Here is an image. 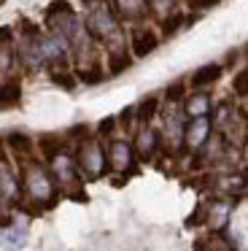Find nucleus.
<instances>
[{
	"instance_id": "a211bd4d",
	"label": "nucleus",
	"mask_w": 248,
	"mask_h": 251,
	"mask_svg": "<svg viewBox=\"0 0 248 251\" xmlns=\"http://www.w3.org/2000/svg\"><path fill=\"white\" fill-rule=\"evenodd\" d=\"M156 111H159V98H156V95H151V98H146L140 105H135V116H138L140 125H149L156 116Z\"/></svg>"
},
{
	"instance_id": "e433bc0d",
	"label": "nucleus",
	"mask_w": 248,
	"mask_h": 251,
	"mask_svg": "<svg viewBox=\"0 0 248 251\" xmlns=\"http://www.w3.org/2000/svg\"><path fill=\"white\" fill-rule=\"evenodd\" d=\"M5 159V149H3V141H0V162Z\"/></svg>"
},
{
	"instance_id": "6ab92c4d",
	"label": "nucleus",
	"mask_w": 248,
	"mask_h": 251,
	"mask_svg": "<svg viewBox=\"0 0 248 251\" xmlns=\"http://www.w3.org/2000/svg\"><path fill=\"white\" fill-rule=\"evenodd\" d=\"M49 78H51L57 87L68 89V92H70V89H75V84H78V78H75L68 68H49Z\"/></svg>"
},
{
	"instance_id": "0eeeda50",
	"label": "nucleus",
	"mask_w": 248,
	"mask_h": 251,
	"mask_svg": "<svg viewBox=\"0 0 248 251\" xmlns=\"http://www.w3.org/2000/svg\"><path fill=\"white\" fill-rule=\"evenodd\" d=\"M210 119L208 116H194L192 122L186 125V130H183V143H186L189 149H202L205 143H208V138H210Z\"/></svg>"
},
{
	"instance_id": "4c0bfd02",
	"label": "nucleus",
	"mask_w": 248,
	"mask_h": 251,
	"mask_svg": "<svg viewBox=\"0 0 248 251\" xmlns=\"http://www.w3.org/2000/svg\"><path fill=\"white\" fill-rule=\"evenodd\" d=\"M3 3H5V0H0V6H3Z\"/></svg>"
},
{
	"instance_id": "9d476101",
	"label": "nucleus",
	"mask_w": 248,
	"mask_h": 251,
	"mask_svg": "<svg viewBox=\"0 0 248 251\" xmlns=\"http://www.w3.org/2000/svg\"><path fill=\"white\" fill-rule=\"evenodd\" d=\"M159 46V35L151 27H138L132 30V38H129V49H132L135 57H149L151 51Z\"/></svg>"
},
{
	"instance_id": "423d86ee",
	"label": "nucleus",
	"mask_w": 248,
	"mask_h": 251,
	"mask_svg": "<svg viewBox=\"0 0 248 251\" xmlns=\"http://www.w3.org/2000/svg\"><path fill=\"white\" fill-rule=\"evenodd\" d=\"M108 162L113 170H122V173H132L135 170V146L129 141H116L111 143V151H108Z\"/></svg>"
},
{
	"instance_id": "f03ea898",
	"label": "nucleus",
	"mask_w": 248,
	"mask_h": 251,
	"mask_svg": "<svg viewBox=\"0 0 248 251\" xmlns=\"http://www.w3.org/2000/svg\"><path fill=\"white\" fill-rule=\"evenodd\" d=\"M25 189L30 195V200L38 208H49L54 205V184L51 176L46 173L41 162H27L25 165Z\"/></svg>"
},
{
	"instance_id": "1a4fd4ad",
	"label": "nucleus",
	"mask_w": 248,
	"mask_h": 251,
	"mask_svg": "<svg viewBox=\"0 0 248 251\" xmlns=\"http://www.w3.org/2000/svg\"><path fill=\"white\" fill-rule=\"evenodd\" d=\"M183 122H181V111H173V108H167L165 111V127H162V141L167 143L170 149H178L183 143Z\"/></svg>"
},
{
	"instance_id": "a878e982",
	"label": "nucleus",
	"mask_w": 248,
	"mask_h": 251,
	"mask_svg": "<svg viewBox=\"0 0 248 251\" xmlns=\"http://www.w3.org/2000/svg\"><path fill=\"white\" fill-rule=\"evenodd\" d=\"M62 14H73V6H70L68 0H54L51 6L46 8V19L49 17H62Z\"/></svg>"
},
{
	"instance_id": "2eb2a0df",
	"label": "nucleus",
	"mask_w": 248,
	"mask_h": 251,
	"mask_svg": "<svg viewBox=\"0 0 248 251\" xmlns=\"http://www.w3.org/2000/svg\"><path fill=\"white\" fill-rule=\"evenodd\" d=\"M183 114L192 116V119H194V116H208V114H210V95L202 92V89H197L192 98H186Z\"/></svg>"
},
{
	"instance_id": "f3484780",
	"label": "nucleus",
	"mask_w": 248,
	"mask_h": 251,
	"mask_svg": "<svg viewBox=\"0 0 248 251\" xmlns=\"http://www.w3.org/2000/svg\"><path fill=\"white\" fill-rule=\"evenodd\" d=\"M19 197V184H16L11 168L0 162V200H16Z\"/></svg>"
},
{
	"instance_id": "72a5a7b5",
	"label": "nucleus",
	"mask_w": 248,
	"mask_h": 251,
	"mask_svg": "<svg viewBox=\"0 0 248 251\" xmlns=\"http://www.w3.org/2000/svg\"><path fill=\"white\" fill-rule=\"evenodd\" d=\"M86 135H89L86 125H75V130H70V138H86Z\"/></svg>"
},
{
	"instance_id": "393cba45",
	"label": "nucleus",
	"mask_w": 248,
	"mask_h": 251,
	"mask_svg": "<svg viewBox=\"0 0 248 251\" xmlns=\"http://www.w3.org/2000/svg\"><path fill=\"white\" fill-rule=\"evenodd\" d=\"M226 213H229V205H224V202H216V205L210 208V213H208V222L213 224V227H221V224L226 222Z\"/></svg>"
},
{
	"instance_id": "7ed1b4c3",
	"label": "nucleus",
	"mask_w": 248,
	"mask_h": 251,
	"mask_svg": "<svg viewBox=\"0 0 248 251\" xmlns=\"http://www.w3.org/2000/svg\"><path fill=\"white\" fill-rule=\"evenodd\" d=\"M105 151H102V146L97 141H92V138H86V141H81L78 151H75V165H78V170L86 176L89 181L100 178L102 173H105Z\"/></svg>"
},
{
	"instance_id": "c756f323",
	"label": "nucleus",
	"mask_w": 248,
	"mask_h": 251,
	"mask_svg": "<svg viewBox=\"0 0 248 251\" xmlns=\"http://www.w3.org/2000/svg\"><path fill=\"white\" fill-rule=\"evenodd\" d=\"M19 33L25 35V38H35V35H41V27L32 22H27V19H22L19 22Z\"/></svg>"
},
{
	"instance_id": "f8f14e48",
	"label": "nucleus",
	"mask_w": 248,
	"mask_h": 251,
	"mask_svg": "<svg viewBox=\"0 0 248 251\" xmlns=\"http://www.w3.org/2000/svg\"><path fill=\"white\" fill-rule=\"evenodd\" d=\"M27 246V224L14 222V224H5L0 229V249H8V251H19Z\"/></svg>"
},
{
	"instance_id": "39448f33",
	"label": "nucleus",
	"mask_w": 248,
	"mask_h": 251,
	"mask_svg": "<svg viewBox=\"0 0 248 251\" xmlns=\"http://www.w3.org/2000/svg\"><path fill=\"white\" fill-rule=\"evenodd\" d=\"M41 35H35V38H25L22 35L19 38V46H16V60L22 62V68L25 71H38V68H43V51H41Z\"/></svg>"
},
{
	"instance_id": "412c9836",
	"label": "nucleus",
	"mask_w": 248,
	"mask_h": 251,
	"mask_svg": "<svg viewBox=\"0 0 248 251\" xmlns=\"http://www.w3.org/2000/svg\"><path fill=\"white\" fill-rule=\"evenodd\" d=\"M129 65H132V62H129V54L124 49L111 51V65H108V73H111V76H119V73L127 71Z\"/></svg>"
},
{
	"instance_id": "dca6fc26",
	"label": "nucleus",
	"mask_w": 248,
	"mask_h": 251,
	"mask_svg": "<svg viewBox=\"0 0 248 251\" xmlns=\"http://www.w3.org/2000/svg\"><path fill=\"white\" fill-rule=\"evenodd\" d=\"M22 103V84L8 78V81L0 84V108L8 111V108H16Z\"/></svg>"
},
{
	"instance_id": "b1692460",
	"label": "nucleus",
	"mask_w": 248,
	"mask_h": 251,
	"mask_svg": "<svg viewBox=\"0 0 248 251\" xmlns=\"http://www.w3.org/2000/svg\"><path fill=\"white\" fill-rule=\"evenodd\" d=\"M183 95H186V84H183V81H173L170 87L165 89V100H167L170 105L181 103V100H183Z\"/></svg>"
},
{
	"instance_id": "aec40b11",
	"label": "nucleus",
	"mask_w": 248,
	"mask_h": 251,
	"mask_svg": "<svg viewBox=\"0 0 248 251\" xmlns=\"http://www.w3.org/2000/svg\"><path fill=\"white\" fill-rule=\"evenodd\" d=\"M102 76H105V73H102V68H100V62H86L84 68H81L78 71V81H84V84H89V87H95V84H100L102 81Z\"/></svg>"
},
{
	"instance_id": "9b49d317",
	"label": "nucleus",
	"mask_w": 248,
	"mask_h": 251,
	"mask_svg": "<svg viewBox=\"0 0 248 251\" xmlns=\"http://www.w3.org/2000/svg\"><path fill=\"white\" fill-rule=\"evenodd\" d=\"M51 176L59 181V184H75V178H78V165L73 162V157H68L65 151H59V154H54L51 159Z\"/></svg>"
},
{
	"instance_id": "f257e3e1",
	"label": "nucleus",
	"mask_w": 248,
	"mask_h": 251,
	"mask_svg": "<svg viewBox=\"0 0 248 251\" xmlns=\"http://www.w3.org/2000/svg\"><path fill=\"white\" fill-rule=\"evenodd\" d=\"M84 30L95 41H100V44H111V51L124 49L119 17H116V11L108 6L105 0H97V3H92V6H89L86 19H84Z\"/></svg>"
},
{
	"instance_id": "4be33fe9",
	"label": "nucleus",
	"mask_w": 248,
	"mask_h": 251,
	"mask_svg": "<svg viewBox=\"0 0 248 251\" xmlns=\"http://www.w3.org/2000/svg\"><path fill=\"white\" fill-rule=\"evenodd\" d=\"M5 143H8V146L14 149L16 154H27V151L32 149L30 135H25V132H11V135H8V141H5Z\"/></svg>"
},
{
	"instance_id": "bb28decb",
	"label": "nucleus",
	"mask_w": 248,
	"mask_h": 251,
	"mask_svg": "<svg viewBox=\"0 0 248 251\" xmlns=\"http://www.w3.org/2000/svg\"><path fill=\"white\" fill-rule=\"evenodd\" d=\"M232 87H235V92L240 95V98H248V68H243V71L237 73Z\"/></svg>"
},
{
	"instance_id": "ddd939ff",
	"label": "nucleus",
	"mask_w": 248,
	"mask_h": 251,
	"mask_svg": "<svg viewBox=\"0 0 248 251\" xmlns=\"http://www.w3.org/2000/svg\"><path fill=\"white\" fill-rule=\"evenodd\" d=\"M159 143H162V135L154 130V127L146 125V127L138 130V138H135L132 146H135V151H138L143 159H151L156 154V149H159Z\"/></svg>"
},
{
	"instance_id": "c85d7f7f",
	"label": "nucleus",
	"mask_w": 248,
	"mask_h": 251,
	"mask_svg": "<svg viewBox=\"0 0 248 251\" xmlns=\"http://www.w3.org/2000/svg\"><path fill=\"white\" fill-rule=\"evenodd\" d=\"M14 65V51H11V44H0V71H11Z\"/></svg>"
},
{
	"instance_id": "4468645a",
	"label": "nucleus",
	"mask_w": 248,
	"mask_h": 251,
	"mask_svg": "<svg viewBox=\"0 0 248 251\" xmlns=\"http://www.w3.org/2000/svg\"><path fill=\"white\" fill-rule=\"evenodd\" d=\"M221 73H224V65H219V62H208V65L197 68V71L192 73V87L194 89L213 87V84L221 78Z\"/></svg>"
},
{
	"instance_id": "2f4dec72",
	"label": "nucleus",
	"mask_w": 248,
	"mask_h": 251,
	"mask_svg": "<svg viewBox=\"0 0 248 251\" xmlns=\"http://www.w3.org/2000/svg\"><path fill=\"white\" fill-rule=\"evenodd\" d=\"M149 3H151V8H154V11L167 14V11H170V8L178 3V0H149Z\"/></svg>"
},
{
	"instance_id": "c9c22d12",
	"label": "nucleus",
	"mask_w": 248,
	"mask_h": 251,
	"mask_svg": "<svg viewBox=\"0 0 248 251\" xmlns=\"http://www.w3.org/2000/svg\"><path fill=\"white\" fill-rule=\"evenodd\" d=\"M216 3H221V0H194V8H210Z\"/></svg>"
},
{
	"instance_id": "cd10ccee",
	"label": "nucleus",
	"mask_w": 248,
	"mask_h": 251,
	"mask_svg": "<svg viewBox=\"0 0 248 251\" xmlns=\"http://www.w3.org/2000/svg\"><path fill=\"white\" fill-rule=\"evenodd\" d=\"M181 19H183L181 14H170V17H167L165 22H162V35H165V38H167V35H173V33H175V30H178V27H181V25H183Z\"/></svg>"
},
{
	"instance_id": "6e6552de",
	"label": "nucleus",
	"mask_w": 248,
	"mask_h": 251,
	"mask_svg": "<svg viewBox=\"0 0 248 251\" xmlns=\"http://www.w3.org/2000/svg\"><path fill=\"white\" fill-rule=\"evenodd\" d=\"M113 11L124 22H143L151 11L149 0H113Z\"/></svg>"
},
{
	"instance_id": "f704fd0d",
	"label": "nucleus",
	"mask_w": 248,
	"mask_h": 251,
	"mask_svg": "<svg viewBox=\"0 0 248 251\" xmlns=\"http://www.w3.org/2000/svg\"><path fill=\"white\" fill-rule=\"evenodd\" d=\"M14 41V30L11 27H0V44H11Z\"/></svg>"
},
{
	"instance_id": "5701e85b",
	"label": "nucleus",
	"mask_w": 248,
	"mask_h": 251,
	"mask_svg": "<svg viewBox=\"0 0 248 251\" xmlns=\"http://www.w3.org/2000/svg\"><path fill=\"white\" fill-rule=\"evenodd\" d=\"M41 151H43V157H46V159H51L54 154L62 151V141H59L57 135H43L41 138Z\"/></svg>"
},
{
	"instance_id": "7c9ffc66",
	"label": "nucleus",
	"mask_w": 248,
	"mask_h": 251,
	"mask_svg": "<svg viewBox=\"0 0 248 251\" xmlns=\"http://www.w3.org/2000/svg\"><path fill=\"white\" fill-rule=\"evenodd\" d=\"M116 125H119L116 116H105V119L100 122V127H97V132H100V135H111V132L116 130Z\"/></svg>"
},
{
	"instance_id": "20e7f679",
	"label": "nucleus",
	"mask_w": 248,
	"mask_h": 251,
	"mask_svg": "<svg viewBox=\"0 0 248 251\" xmlns=\"http://www.w3.org/2000/svg\"><path fill=\"white\" fill-rule=\"evenodd\" d=\"M41 51H43V62L49 68H68V60H70V41L59 38V35H41Z\"/></svg>"
},
{
	"instance_id": "473e14b6",
	"label": "nucleus",
	"mask_w": 248,
	"mask_h": 251,
	"mask_svg": "<svg viewBox=\"0 0 248 251\" xmlns=\"http://www.w3.org/2000/svg\"><path fill=\"white\" fill-rule=\"evenodd\" d=\"M132 116H135V105H129V108H124V111H122V116H119V122H122L124 127H129V122H132Z\"/></svg>"
}]
</instances>
